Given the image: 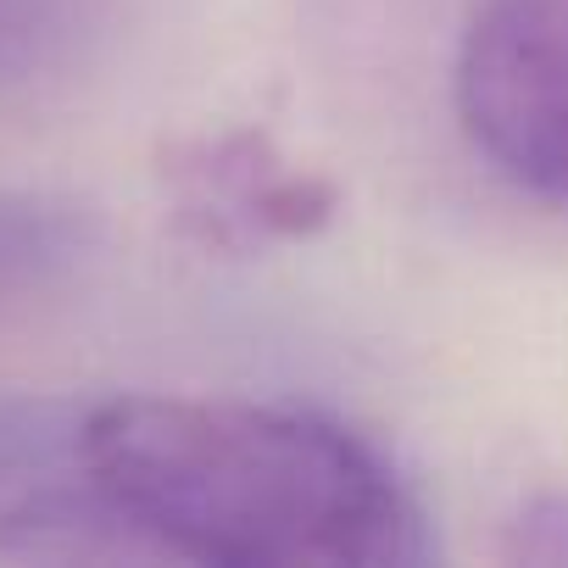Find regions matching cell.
Instances as JSON below:
<instances>
[{
    "label": "cell",
    "instance_id": "5",
    "mask_svg": "<svg viewBox=\"0 0 568 568\" xmlns=\"http://www.w3.org/2000/svg\"><path fill=\"white\" fill-rule=\"evenodd\" d=\"M95 223L57 195H0V307L40 296L84 267Z\"/></svg>",
    "mask_w": 568,
    "mask_h": 568
},
{
    "label": "cell",
    "instance_id": "4",
    "mask_svg": "<svg viewBox=\"0 0 568 568\" xmlns=\"http://www.w3.org/2000/svg\"><path fill=\"white\" fill-rule=\"evenodd\" d=\"M162 184L190 240L217 251H256L318 234L341 195L324 173L291 162L267 134H195L162 156Z\"/></svg>",
    "mask_w": 568,
    "mask_h": 568
},
{
    "label": "cell",
    "instance_id": "2",
    "mask_svg": "<svg viewBox=\"0 0 568 568\" xmlns=\"http://www.w3.org/2000/svg\"><path fill=\"white\" fill-rule=\"evenodd\" d=\"M457 123L490 173L568 212V0H479L457 51Z\"/></svg>",
    "mask_w": 568,
    "mask_h": 568
},
{
    "label": "cell",
    "instance_id": "1",
    "mask_svg": "<svg viewBox=\"0 0 568 568\" xmlns=\"http://www.w3.org/2000/svg\"><path fill=\"white\" fill-rule=\"evenodd\" d=\"M84 468L145 557L206 568H418L429 518L346 424L229 402L118 396L84 407Z\"/></svg>",
    "mask_w": 568,
    "mask_h": 568
},
{
    "label": "cell",
    "instance_id": "3",
    "mask_svg": "<svg viewBox=\"0 0 568 568\" xmlns=\"http://www.w3.org/2000/svg\"><path fill=\"white\" fill-rule=\"evenodd\" d=\"M84 413L62 402H0V557L90 562L140 557L79 446Z\"/></svg>",
    "mask_w": 568,
    "mask_h": 568
},
{
    "label": "cell",
    "instance_id": "6",
    "mask_svg": "<svg viewBox=\"0 0 568 568\" xmlns=\"http://www.w3.org/2000/svg\"><path fill=\"white\" fill-rule=\"evenodd\" d=\"M513 562H568V496H535L524 501V513L507 524V546Z\"/></svg>",
    "mask_w": 568,
    "mask_h": 568
}]
</instances>
